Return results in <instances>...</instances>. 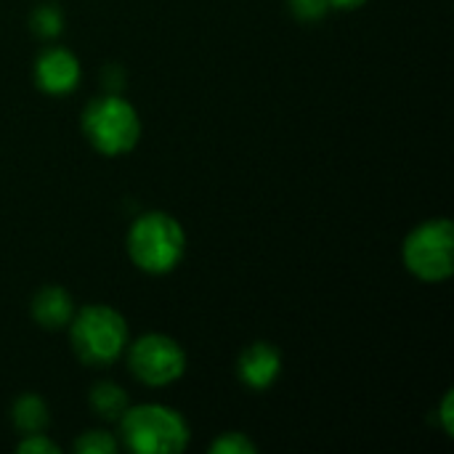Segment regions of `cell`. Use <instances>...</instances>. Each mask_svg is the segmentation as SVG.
Returning <instances> with one entry per match:
<instances>
[{
	"mask_svg": "<svg viewBox=\"0 0 454 454\" xmlns=\"http://www.w3.org/2000/svg\"><path fill=\"white\" fill-rule=\"evenodd\" d=\"M67 330L74 356L88 367L114 364L120 356H125V348L130 343L125 317L106 303H90L77 309Z\"/></svg>",
	"mask_w": 454,
	"mask_h": 454,
	"instance_id": "1",
	"label": "cell"
},
{
	"mask_svg": "<svg viewBox=\"0 0 454 454\" xmlns=\"http://www.w3.org/2000/svg\"><path fill=\"white\" fill-rule=\"evenodd\" d=\"M117 423L125 450L136 454H178L189 447L192 439L186 418L157 402L128 407Z\"/></svg>",
	"mask_w": 454,
	"mask_h": 454,
	"instance_id": "2",
	"label": "cell"
},
{
	"mask_svg": "<svg viewBox=\"0 0 454 454\" xmlns=\"http://www.w3.org/2000/svg\"><path fill=\"white\" fill-rule=\"evenodd\" d=\"M125 247L136 269L160 277L173 271L184 261L186 231L170 213L149 210L130 223Z\"/></svg>",
	"mask_w": 454,
	"mask_h": 454,
	"instance_id": "3",
	"label": "cell"
},
{
	"mask_svg": "<svg viewBox=\"0 0 454 454\" xmlns=\"http://www.w3.org/2000/svg\"><path fill=\"white\" fill-rule=\"evenodd\" d=\"M82 133L104 157H120L141 141V114L122 93H104L85 104Z\"/></svg>",
	"mask_w": 454,
	"mask_h": 454,
	"instance_id": "4",
	"label": "cell"
},
{
	"mask_svg": "<svg viewBox=\"0 0 454 454\" xmlns=\"http://www.w3.org/2000/svg\"><path fill=\"white\" fill-rule=\"evenodd\" d=\"M407 271L423 282H444L454 271V226L450 218H428L415 226L402 245Z\"/></svg>",
	"mask_w": 454,
	"mask_h": 454,
	"instance_id": "5",
	"label": "cell"
},
{
	"mask_svg": "<svg viewBox=\"0 0 454 454\" xmlns=\"http://www.w3.org/2000/svg\"><path fill=\"white\" fill-rule=\"evenodd\" d=\"M130 375L149 386L162 388L184 378L186 372V351L178 340L162 333H146L128 343L125 348Z\"/></svg>",
	"mask_w": 454,
	"mask_h": 454,
	"instance_id": "6",
	"label": "cell"
},
{
	"mask_svg": "<svg viewBox=\"0 0 454 454\" xmlns=\"http://www.w3.org/2000/svg\"><path fill=\"white\" fill-rule=\"evenodd\" d=\"M82 80L80 59L64 45H48L35 59V85L48 96H67Z\"/></svg>",
	"mask_w": 454,
	"mask_h": 454,
	"instance_id": "7",
	"label": "cell"
},
{
	"mask_svg": "<svg viewBox=\"0 0 454 454\" xmlns=\"http://www.w3.org/2000/svg\"><path fill=\"white\" fill-rule=\"evenodd\" d=\"M282 372V354L274 343L258 340L239 354L237 375L253 391H266L277 383Z\"/></svg>",
	"mask_w": 454,
	"mask_h": 454,
	"instance_id": "8",
	"label": "cell"
},
{
	"mask_svg": "<svg viewBox=\"0 0 454 454\" xmlns=\"http://www.w3.org/2000/svg\"><path fill=\"white\" fill-rule=\"evenodd\" d=\"M29 311H32V319L43 327V330H67L77 306H74V298L67 287L61 285H45L35 293L32 303H29Z\"/></svg>",
	"mask_w": 454,
	"mask_h": 454,
	"instance_id": "9",
	"label": "cell"
},
{
	"mask_svg": "<svg viewBox=\"0 0 454 454\" xmlns=\"http://www.w3.org/2000/svg\"><path fill=\"white\" fill-rule=\"evenodd\" d=\"M11 423L19 431V436H29V434H45V428L51 426V410L45 404L43 396L37 394H21L13 407H11Z\"/></svg>",
	"mask_w": 454,
	"mask_h": 454,
	"instance_id": "10",
	"label": "cell"
},
{
	"mask_svg": "<svg viewBox=\"0 0 454 454\" xmlns=\"http://www.w3.org/2000/svg\"><path fill=\"white\" fill-rule=\"evenodd\" d=\"M88 404H90V410L101 420L117 423L125 415V410L130 407V396H128V391L120 383H114V380H98L88 391Z\"/></svg>",
	"mask_w": 454,
	"mask_h": 454,
	"instance_id": "11",
	"label": "cell"
},
{
	"mask_svg": "<svg viewBox=\"0 0 454 454\" xmlns=\"http://www.w3.org/2000/svg\"><path fill=\"white\" fill-rule=\"evenodd\" d=\"M29 27L43 40L59 37L64 32V11H61V5L59 3H51V0L35 5V11L29 13Z\"/></svg>",
	"mask_w": 454,
	"mask_h": 454,
	"instance_id": "12",
	"label": "cell"
},
{
	"mask_svg": "<svg viewBox=\"0 0 454 454\" xmlns=\"http://www.w3.org/2000/svg\"><path fill=\"white\" fill-rule=\"evenodd\" d=\"M77 454H114L120 450V442L114 439V434L104 431V428H90L85 434H80V439L72 447Z\"/></svg>",
	"mask_w": 454,
	"mask_h": 454,
	"instance_id": "13",
	"label": "cell"
},
{
	"mask_svg": "<svg viewBox=\"0 0 454 454\" xmlns=\"http://www.w3.org/2000/svg\"><path fill=\"white\" fill-rule=\"evenodd\" d=\"M258 447L239 431H226L221 434L213 444H210V454H255Z\"/></svg>",
	"mask_w": 454,
	"mask_h": 454,
	"instance_id": "14",
	"label": "cell"
},
{
	"mask_svg": "<svg viewBox=\"0 0 454 454\" xmlns=\"http://www.w3.org/2000/svg\"><path fill=\"white\" fill-rule=\"evenodd\" d=\"M287 5H290L293 16L301 21H319L330 11L327 0H287Z\"/></svg>",
	"mask_w": 454,
	"mask_h": 454,
	"instance_id": "15",
	"label": "cell"
},
{
	"mask_svg": "<svg viewBox=\"0 0 454 454\" xmlns=\"http://www.w3.org/2000/svg\"><path fill=\"white\" fill-rule=\"evenodd\" d=\"M16 452H21V454H61V447H59V444H56L51 436H45V434H29V436H21V442H19Z\"/></svg>",
	"mask_w": 454,
	"mask_h": 454,
	"instance_id": "16",
	"label": "cell"
},
{
	"mask_svg": "<svg viewBox=\"0 0 454 454\" xmlns=\"http://www.w3.org/2000/svg\"><path fill=\"white\" fill-rule=\"evenodd\" d=\"M439 423H442V431H444L447 436H452V431H454V394L452 391H447V394H444V399H442V404H439Z\"/></svg>",
	"mask_w": 454,
	"mask_h": 454,
	"instance_id": "17",
	"label": "cell"
},
{
	"mask_svg": "<svg viewBox=\"0 0 454 454\" xmlns=\"http://www.w3.org/2000/svg\"><path fill=\"white\" fill-rule=\"evenodd\" d=\"M122 85H125L122 69H120V67H106V69H104V88H106V93H120Z\"/></svg>",
	"mask_w": 454,
	"mask_h": 454,
	"instance_id": "18",
	"label": "cell"
},
{
	"mask_svg": "<svg viewBox=\"0 0 454 454\" xmlns=\"http://www.w3.org/2000/svg\"><path fill=\"white\" fill-rule=\"evenodd\" d=\"M327 3H330V11H356L367 0H327Z\"/></svg>",
	"mask_w": 454,
	"mask_h": 454,
	"instance_id": "19",
	"label": "cell"
}]
</instances>
